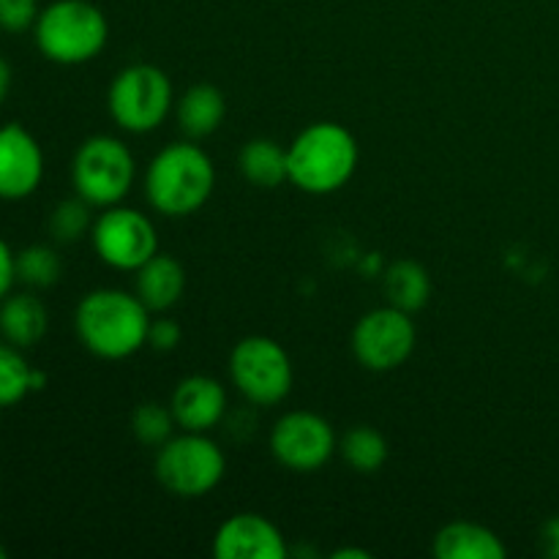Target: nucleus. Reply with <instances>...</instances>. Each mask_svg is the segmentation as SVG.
<instances>
[{
  "instance_id": "11",
  "label": "nucleus",
  "mask_w": 559,
  "mask_h": 559,
  "mask_svg": "<svg viewBox=\"0 0 559 559\" xmlns=\"http://www.w3.org/2000/svg\"><path fill=\"white\" fill-rule=\"evenodd\" d=\"M336 451L338 442L333 426L309 409L287 413L271 431L273 459L293 473H314L325 467Z\"/></svg>"
},
{
  "instance_id": "32",
  "label": "nucleus",
  "mask_w": 559,
  "mask_h": 559,
  "mask_svg": "<svg viewBox=\"0 0 559 559\" xmlns=\"http://www.w3.org/2000/svg\"><path fill=\"white\" fill-rule=\"evenodd\" d=\"M44 388H47V374H44L41 369H33V374H31V391L38 393V391H44Z\"/></svg>"
},
{
  "instance_id": "2",
  "label": "nucleus",
  "mask_w": 559,
  "mask_h": 559,
  "mask_svg": "<svg viewBox=\"0 0 559 559\" xmlns=\"http://www.w3.org/2000/svg\"><path fill=\"white\" fill-rule=\"evenodd\" d=\"M216 189V167L194 142H173L153 156L145 197L162 216L186 218L200 211Z\"/></svg>"
},
{
  "instance_id": "13",
  "label": "nucleus",
  "mask_w": 559,
  "mask_h": 559,
  "mask_svg": "<svg viewBox=\"0 0 559 559\" xmlns=\"http://www.w3.org/2000/svg\"><path fill=\"white\" fill-rule=\"evenodd\" d=\"M213 555L218 559H284L287 544L271 519L260 513H235L218 527Z\"/></svg>"
},
{
  "instance_id": "5",
  "label": "nucleus",
  "mask_w": 559,
  "mask_h": 559,
  "mask_svg": "<svg viewBox=\"0 0 559 559\" xmlns=\"http://www.w3.org/2000/svg\"><path fill=\"white\" fill-rule=\"evenodd\" d=\"M136 164L129 145L118 136H87L71 162V183L76 197L91 207L120 205L134 183Z\"/></svg>"
},
{
  "instance_id": "29",
  "label": "nucleus",
  "mask_w": 559,
  "mask_h": 559,
  "mask_svg": "<svg viewBox=\"0 0 559 559\" xmlns=\"http://www.w3.org/2000/svg\"><path fill=\"white\" fill-rule=\"evenodd\" d=\"M540 551L546 557L559 559V516H551L549 522L540 527Z\"/></svg>"
},
{
  "instance_id": "33",
  "label": "nucleus",
  "mask_w": 559,
  "mask_h": 559,
  "mask_svg": "<svg viewBox=\"0 0 559 559\" xmlns=\"http://www.w3.org/2000/svg\"><path fill=\"white\" fill-rule=\"evenodd\" d=\"M5 555H9V551H5V546L0 544V559H5Z\"/></svg>"
},
{
  "instance_id": "18",
  "label": "nucleus",
  "mask_w": 559,
  "mask_h": 559,
  "mask_svg": "<svg viewBox=\"0 0 559 559\" xmlns=\"http://www.w3.org/2000/svg\"><path fill=\"white\" fill-rule=\"evenodd\" d=\"M224 115H227L224 93L207 82L191 85L178 102V123L189 140H205L216 134L218 126L224 123Z\"/></svg>"
},
{
  "instance_id": "9",
  "label": "nucleus",
  "mask_w": 559,
  "mask_h": 559,
  "mask_svg": "<svg viewBox=\"0 0 559 559\" xmlns=\"http://www.w3.org/2000/svg\"><path fill=\"white\" fill-rule=\"evenodd\" d=\"M93 249L104 265L115 271H140L153 254H158V235L151 218L134 207H104L91 229Z\"/></svg>"
},
{
  "instance_id": "27",
  "label": "nucleus",
  "mask_w": 559,
  "mask_h": 559,
  "mask_svg": "<svg viewBox=\"0 0 559 559\" xmlns=\"http://www.w3.org/2000/svg\"><path fill=\"white\" fill-rule=\"evenodd\" d=\"M183 338V331L175 320H153L151 331H147V344H151L156 353H173L175 347Z\"/></svg>"
},
{
  "instance_id": "19",
  "label": "nucleus",
  "mask_w": 559,
  "mask_h": 559,
  "mask_svg": "<svg viewBox=\"0 0 559 559\" xmlns=\"http://www.w3.org/2000/svg\"><path fill=\"white\" fill-rule=\"evenodd\" d=\"M240 173L257 189H276V186L289 183V158L287 147L278 145L276 140H249L240 151Z\"/></svg>"
},
{
  "instance_id": "14",
  "label": "nucleus",
  "mask_w": 559,
  "mask_h": 559,
  "mask_svg": "<svg viewBox=\"0 0 559 559\" xmlns=\"http://www.w3.org/2000/svg\"><path fill=\"white\" fill-rule=\"evenodd\" d=\"M169 409H173L178 429L207 435L227 415V391L213 377L191 374L175 385Z\"/></svg>"
},
{
  "instance_id": "23",
  "label": "nucleus",
  "mask_w": 559,
  "mask_h": 559,
  "mask_svg": "<svg viewBox=\"0 0 559 559\" xmlns=\"http://www.w3.org/2000/svg\"><path fill=\"white\" fill-rule=\"evenodd\" d=\"M31 374L33 366L27 364L22 349L0 338V409L14 407L31 396Z\"/></svg>"
},
{
  "instance_id": "17",
  "label": "nucleus",
  "mask_w": 559,
  "mask_h": 559,
  "mask_svg": "<svg viewBox=\"0 0 559 559\" xmlns=\"http://www.w3.org/2000/svg\"><path fill=\"white\" fill-rule=\"evenodd\" d=\"M186 271L175 257L153 254L136 271V295L151 311H167L183 298Z\"/></svg>"
},
{
  "instance_id": "4",
  "label": "nucleus",
  "mask_w": 559,
  "mask_h": 559,
  "mask_svg": "<svg viewBox=\"0 0 559 559\" xmlns=\"http://www.w3.org/2000/svg\"><path fill=\"white\" fill-rule=\"evenodd\" d=\"M33 38L49 63L82 66L107 47L109 22L91 0H55L38 14Z\"/></svg>"
},
{
  "instance_id": "30",
  "label": "nucleus",
  "mask_w": 559,
  "mask_h": 559,
  "mask_svg": "<svg viewBox=\"0 0 559 559\" xmlns=\"http://www.w3.org/2000/svg\"><path fill=\"white\" fill-rule=\"evenodd\" d=\"M11 82H14V71H11L9 60L0 55V104H3L5 96L11 93Z\"/></svg>"
},
{
  "instance_id": "7",
  "label": "nucleus",
  "mask_w": 559,
  "mask_h": 559,
  "mask_svg": "<svg viewBox=\"0 0 559 559\" xmlns=\"http://www.w3.org/2000/svg\"><path fill=\"white\" fill-rule=\"evenodd\" d=\"M107 107L115 123L129 134L156 131L173 109V80L158 66H129L115 74Z\"/></svg>"
},
{
  "instance_id": "6",
  "label": "nucleus",
  "mask_w": 559,
  "mask_h": 559,
  "mask_svg": "<svg viewBox=\"0 0 559 559\" xmlns=\"http://www.w3.org/2000/svg\"><path fill=\"white\" fill-rule=\"evenodd\" d=\"M227 475L222 448L200 431H183L164 442L156 453V478L169 495L194 500L216 489Z\"/></svg>"
},
{
  "instance_id": "3",
  "label": "nucleus",
  "mask_w": 559,
  "mask_h": 559,
  "mask_svg": "<svg viewBox=\"0 0 559 559\" xmlns=\"http://www.w3.org/2000/svg\"><path fill=\"white\" fill-rule=\"evenodd\" d=\"M289 183L306 194H333L353 180L358 169V142L353 131L333 120H320L300 131L287 147Z\"/></svg>"
},
{
  "instance_id": "22",
  "label": "nucleus",
  "mask_w": 559,
  "mask_h": 559,
  "mask_svg": "<svg viewBox=\"0 0 559 559\" xmlns=\"http://www.w3.org/2000/svg\"><path fill=\"white\" fill-rule=\"evenodd\" d=\"M63 262L47 243H33L16 251V282L31 289H49L60 282Z\"/></svg>"
},
{
  "instance_id": "16",
  "label": "nucleus",
  "mask_w": 559,
  "mask_h": 559,
  "mask_svg": "<svg viewBox=\"0 0 559 559\" xmlns=\"http://www.w3.org/2000/svg\"><path fill=\"white\" fill-rule=\"evenodd\" d=\"M435 555L440 559H506L508 549L495 530L475 522H453L437 533Z\"/></svg>"
},
{
  "instance_id": "21",
  "label": "nucleus",
  "mask_w": 559,
  "mask_h": 559,
  "mask_svg": "<svg viewBox=\"0 0 559 559\" xmlns=\"http://www.w3.org/2000/svg\"><path fill=\"white\" fill-rule=\"evenodd\" d=\"M338 453H342V459L355 473L371 475L385 467L388 456H391V448H388L385 435L377 431L374 426H355L338 442Z\"/></svg>"
},
{
  "instance_id": "28",
  "label": "nucleus",
  "mask_w": 559,
  "mask_h": 559,
  "mask_svg": "<svg viewBox=\"0 0 559 559\" xmlns=\"http://www.w3.org/2000/svg\"><path fill=\"white\" fill-rule=\"evenodd\" d=\"M16 284V251L0 238V300L14 289Z\"/></svg>"
},
{
  "instance_id": "10",
  "label": "nucleus",
  "mask_w": 559,
  "mask_h": 559,
  "mask_svg": "<svg viewBox=\"0 0 559 559\" xmlns=\"http://www.w3.org/2000/svg\"><path fill=\"white\" fill-rule=\"evenodd\" d=\"M418 342V331L409 311L382 306L358 320L353 331V353L369 371H393L409 360Z\"/></svg>"
},
{
  "instance_id": "31",
  "label": "nucleus",
  "mask_w": 559,
  "mask_h": 559,
  "mask_svg": "<svg viewBox=\"0 0 559 559\" xmlns=\"http://www.w3.org/2000/svg\"><path fill=\"white\" fill-rule=\"evenodd\" d=\"M333 559H371V551L366 549H338L331 555Z\"/></svg>"
},
{
  "instance_id": "24",
  "label": "nucleus",
  "mask_w": 559,
  "mask_h": 559,
  "mask_svg": "<svg viewBox=\"0 0 559 559\" xmlns=\"http://www.w3.org/2000/svg\"><path fill=\"white\" fill-rule=\"evenodd\" d=\"M175 415L173 409L158 402H145L131 415V435L145 448H162L164 442L175 437Z\"/></svg>"
},
{
  "instance_id": "15",
  "label": "nucleus",
  "mask_w": 559,
  "mask_h": 559,
  "mask_svg": "<svg viewBox=\"0 0 559 559\" xmlns=\"http://www.w3.org/2000/svg\"><path fill=\"white\" fill-rule=\"evenodd\" d=\"M49 314L33 293H9L0 300V338L14 347H36L47 336Z\"/></svg>"
},
{
  "instance_id": "8",
  "label": "nucleus",
  "mask_w": 559,
  "mask_h": 559,
  "mask_svg": "<svg viewBox=\"0 0 559 559\" xmlns=\"http://www.w3.org/2000/svg\"><path fill=\"white\" fill-rule=\"evenodd\" d=\"M229 377L254 407H273L289 396L295 382L287 349L271 336H246L229 355Z\"/></svg>"
},
{
  "instance_id": "26",
  "label": "nucleus",
  "mask_w": 559,
  "mask_h": 559,
  "mask_svg": "<svg viewBox=\"0 0 559 559\" xmlns=\"http://www.w3.org/2000/svg\"><path fill=\"white\" fill-rule=\"evenodd\" d=\"M38 14V0H0V31L25 33L33 31Z\"/></svg>"
},
{
  "instance_id": "1",
  "label": "nucleus",
  "mask_w": 559,
  "mask_h": 559,
  "mask_svg": "<svg viewBox=\"0 0 559 559\" xmlns=\"http://www.w3.org/2000/svg\"><path fill=\"white\" fill-rule=\"evenodd\" d=\"M82 347L102 360H123L140 353L151 331V309L126 289H93L74 311Z\"/></svg>"
},
{
  "instance_id": "25",
  "label": "nucleus",
  "mask_w": 559,
  "mask_h": 559,
  "mask_svg": "<svg viewBox=\"0 0 559 559\" xmlns=\"http://www.w3.org/2000/svg\"><path fill=\"white\" fill-rule=\"evenodd\" d=\"M93 229L91 222V205L82 197L74 200H63L55 205L52 216H49V233L58 243H74L82 235Z\"/></svg>"
},
{
  "instance_id": "12",
  "label": "nucleus",
  "mask_w": 559,
  "mask_h": 559,
  "mask_svg": "<svg viewBox=\"0 0 559 559\" xmlns=\"http://www.w3.org/2000/svg\"><path fill=\"white\" fill-rule=\"evenodd\" d=\"M44 180V151L20 123L0 126V200L20 202Z\"/></svg>"
},
{
  "instance_id": "20",
  "label": "nucleus",
  "mask_w": 559,
  "mask_h": 559,
  "mask_svg": "<svg viewBox=\"0 0 559 559\" xmlns=\"http://www.w3.org/2000/svg\"><path fill=\"white\" fill-rule=\"evenodd\" d=\"M382 287H385L388 304L396 306V309L415 311L424 309L431 298V278L426 273V267L420 262L413 260H399L382 276Z\"/></svg>"
}]
</instances>
